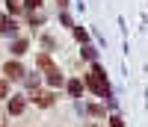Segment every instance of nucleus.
<instances>
[{
    "mask_svg": "<svg viewBox=\"0 0 148 127\" xmlns=\"http://www.w3.org/2000/svg\"><path fill=\"white\" fill-rule=\"evenodd\" d=\"M39 65L47 71V83H51V86H62V74H59V68H56L47 56H39Z\"/></svg>",
    "mask_w": 148,
    "mask_h": 127,
    "instance_id": "f257e3e1",
    "label": "nucleus"
},
{
    "mask_svg": "<svg viewBox=\"0 0 148 127\" xmlns=\"http://www.w3.org/2000/svg\"><path fill=\"white\" fill-rule=\"evenodd\" d=\"M3 74H6V77H12V80H18L21 74H24V68L18 65V62H6V65H3Z\"/></svg>",
    "mask_w": 148,
    "mask_h": 127,
    "instance_id": "f03ea898",
    "label": "nucleus"
},
{
    "mask_svg": "<svg viewBox=\"0 0 148 127\" xmlns=\"http://www.w3.org/2000/svg\"><path fill=\"white\" fill-rule=\"evenodd\" d=\"M33 100H36L39 107H51V104H53V95H47V92H39V95H33Z\"/></svg>",
    "mask_w": 148,
    "mask_h": 127,
    "instance_id": "7ed1b4c3",
    "label": "nucleus"
},
{
    "mask_svg": "<svg viewBox=\"0 0 148 127\" xmlns=\"http://www.w3.org/2000/svg\"><path fill=\"white\" fill-rule=\"evenodd\" d=\"M68 92H71L74 98H80V95H83V83H80V80H71V83H68Z\"/></svg>",
    "mask_w": 148,
    "mask_h": 127,
    "instance_id": "20e7f679",
    "label": "nucleus"
},
{
    "mask_svg": "<svg viewBox=\"0 0 148 127\" xmlns=\"http://www.w3.org/2000/svg\"><path fill=\"white\" fill-rule=\"evenodd\" d=\"M21 109H24V100H21V98H15V100H9V112H12V115H18Z\"/></svg>",
    "mask_w": 148,
    "mask_h": 127,
    "instance_id": "39448f33",
    "label": "nucleus"
},
{
    "mask_svg": "<svg viewBox=\"0 0 148 127\" xmlns=\"http://www.w3.org/2000/svg\"><path fill=\"white\" fill-rule=\"evenodd\" d=\"M6 12H9V15H18V12H21V3H18V0H6Z\"/></svg>",
    "mask_w": 148,
    "mask_h": 127,
    "instance_id": "423d86ee",
    "label": "nucleus"
},
{
    "mask_svg": "<svg viewBox=\"0 0 148 127\" xmlns=\"http://www.w3.org/2000/svg\"><path fill=\"white\" fill-rule=\"evenodd\" d=\"M9 30H12V21L6 15H0V33H9Z\"/></svg>",
    "mask_w": 148,
    "mask_h": 127,
    "instance_id": "0eeeda50",
    "label": "nucleus"
},
{
    "mask_svg": "<svg viewBox=\"0 0 148 127\" xmlns=\"http://www.w3.org/2000/svg\"><path fill=\"white\" fill-rule=\"evenodd\" d=\"M12 50H15V56H21L24 50H27V42H24V39H21V42H15V47H12Z\"/></svg>",
    "mask_w": 148,
    "mask_h": 127,
    "instance_id": "6e6552de",
    "label": "nucleus"
},
{
    "mask_svg": "<svg viewBox=\"0 0 148 127\" xmlns=\"http://www.w3.org/2000/svg\"><path fill=\"white\" fill-rule=\"evenodd\" d=\"M6 95H9V83L0 80V98H6Z\"/></svg>",
    "mask_w": 148,
    "mask_h": 127,
    "instance_id": "1a4fd4ad",
    "label": "nucleus"
},
{
    "mask_svg": "<svg viewBox=\"0 0 148 127\" xmlns=\"http://www.w3.org/2000/svg\"><path fill=\"white\" fill-rule=\"evenodd\" d=\"M39 3H42V0H24V6H27V9H39Z\"/></svg>",
    "mask_w": 148,
    "mask_h": 127,
    "instance_id": "9d476101",
    "label": "nucleus"
},
{
    "mask_svg": "<svg viewBox=\"0 0 148 127\" xmlns=\"http://www.w3.org/2000/svg\"><path fill=\"white\" fill-rule=\"evenodd\" d=\"M110 124H113V127H125V121H121V118H110Z\"/></svg>",
    "mask_w": 148,
    "mask_h": 127,
    "instance_id": "9b49d317",
    "label": "nucleus"
}]
</instances>
